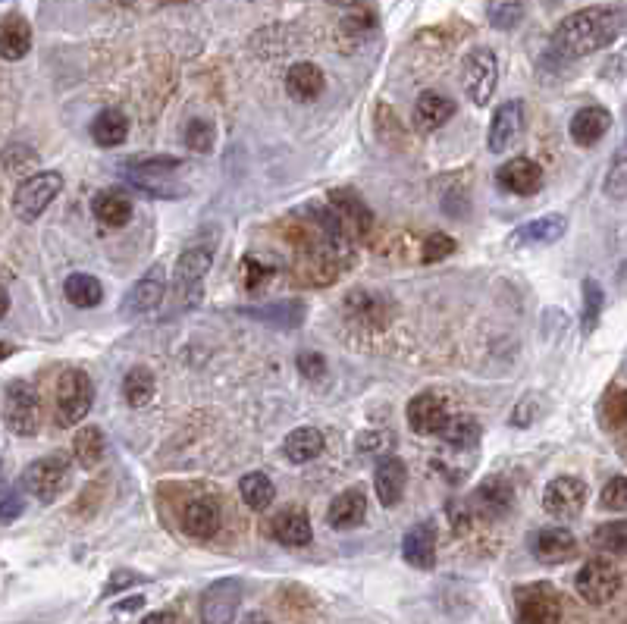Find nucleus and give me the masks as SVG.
<instances>
[{
	"label": "nucleus",
	"mask_w": 627,
	"mask_h": 624,
	"mask_svg": "<svg viewBox=\"0 0 627 624\" xmlns=\"http://www.w3.org/2000/svg\"><path fill=\"white\" fill-rule=\"evenodd\" d=\"M35 160H38V154L32 151V148H26V145H10L7 148V173L10 176H22V179H29V170L35 167Z\"/></svg>",
	"instance_id": "obj_46"
},
{
	"label": "nucleus",
	"mask_w": 627,
	"mask_h": 624,
	"mask_svg": "<svg viewBox=\"0 0 627 624\" xmlns=\"http://www.w3.org/2000/svg\"><path fill=\"white\" fill-rule=\"evenodd\" d=\"M374 487H377L380 505L396 508L402 502V496H405V487H408V468H405V461L396 458V455H383L380 465H377V474H374Z\"/></svg>",
	"instance_id": "obj_17"
},
{
	"label": "nucleus",
	"mask_w": 627,
	"mask_h": 624,
	"mask_svg": "<svg viewBox=\"0 0 627 624\" xmlns=\"http://www.w3.org/2000/svg\"><path fill=\"white\" fill-rule=\"evenodd\" d=\"M63 292H66V298H69V305H76V308H82V311L98 308V305H101V298H104L101 280H98V276H91V273H73V276H66Z\"/></svg>",
	"instance_id": "obj_30"
},
{
	"label": "nucleus",
	"mask_w": 627,
	"mask_h": 624,
	"mask_svg": "<svg viewBox=\"0 0 627 624\" xmlns=\"http://www.w3.org/2000/svg\"><path fill=\"white\" fill-rule=\"evenodd\" d=\"M518 624H559L562 621V596L552 584H524L515 590Z\"/></svg>",
	"instance_id": "obj_8"
},
{
	"label": "nucleus",
	"mask_w": 627,
	"mask_h": 624,
	"mask_svg": "<svg viewBox=\"0 0 627 624\" xmlns=\"http://www.w3.org/2000/svg\"><path fill=\"white\" fill-rule=\"evenodd\" d=\"M618 411H621V421L627 424V396H621V402H618Z\"/></svg>",
	"instance_id": "obj_57"
},
{
	"label": "nucleus",
	"mask_w": 627,
	"mask_h": 624,
	"mask_svg": "<svg viewBox=\"0 0 627 624\" xmlns=\"http://www.w3.org/2000/svg\"><path fill=\"white\" fill-rule=\"evenodd\" d=\"M602 508L609 512H624L627 508V477H612L606 487H602Z\"/></svg>",
	"instance_id": "obj_47"
},
{
	"label": "nucleus",
	"mask_w": 627,
	"mask_h": 624,
	"mask_svg": "<svg viewBox=\"0 0 627 624\" xmlns=\"http://www.w3.org/2000/svg\"><path fill=\"white\" fill-rule=\"evenodd\" d=\"M521 132H524V104L521 101H505L493 113L490 138H486V145H490L493 154H505L521 138Z\"/></svg>",
	"instance_id": "obj_14"
},
{
	"label": "nucleus",
	"mask_w": 627,
	"mask_h": 624,
	"mask_svg": "<svg viewBox=\"0 0 627 624\" xmlns=\"http://www.w3.org/2000/svg\"><path fill=\"white\" fill-rule=\"evenodd\" d=\"M138 581H142V577L132 574V571H116V574L110 577V584H107V593H116L120 587H129V584H138Z\"/></svg>",
	"instance_id": "obj_51"
},
{
	"label": "nucleus",
	"mask_w": 627,
	"mask_h": 624,
	"mask_svg": "<svg viewBox=\"0 0 627 624\" xmlns=\"http://www.w3.org/2000/svg\"><path fill=\"white\" fill-rule=\"evenodd\" d=\"M126 135H129V120H126V113L116 110V107L101 110L98 117H95V123H91V138H95L101 148L123 145Z\"/></svg>",
	"instance_id": "obj_29"
},
{
	"label": "nucleus",
	"mask_w": 627,
	"mask_h": 624,
	"mask_svg": "<svg viewBox=\"0 0 627 624\" xmlns=\"http://www.w3.org/2000/svg\"><path fill=\"white\" fill-rule=\"evenodd\" d=\"M609 129H612V113L606 107H584L571 117V138L580 148L599 145Z\"/></svg>",
	"instance_id": "obj_21"
},
{
	"label": "nucleus",
	"mask_w": 627,
	"mask_h": 624,
	"mask_svg": "<svg viewBox=\"0 0 627 624\" xmlns=\"http://www.w3.org/2000/svg\"><path fill=\"white\" fill-rule=\"evenodd\" d=\"M239 493H242L245 505L254 508V512H264V508H270V505H273V496H276L273 483H270V477H267L264 471H251V474H245V477L239 480Z\"/></svg>",
	"instance_id": "obj_36"
},
{
	"label": "nucleus",
	"mask_w": 627,
	"mask_h": 624,
	"mask_svg": "<svg viewBox=\"0 0 627 624\" xmlns=\"http://www.w3.org/2000/svg\"><path fill=\"white\" fill-rule=\"evenodd\" d=\"M69 483V458L54 452L48 458H38L22 474V487H26L41 505H51L60 499V493Z\"/></svg>",
	"instance_id": "obj_6"
},
{
	"label": "nucleus",
	"mask_w": 627,
	"mask_h": 624,
	"mask_svg": "<svg viewBox=\"0 0 627 624\" xmlns=\"http://www.w3.org/2000/svg\"><path fill=\"white\" fill-rule=\"evenodd\" d=\"M286 91H289V98H295L301 104L320 98V91H323V73H320V66H314V63H295V66H289V73H286Z\"/></svg>",
	"instance_id": "obj_28"
},
{
	"label": "nucleus",
	"mask_w": 627,
	"mask_h": 624,
	"mask_svg": "<svg viewBox=\"0 0 627 624\" xmlns=\"http://www.w3.org/2000/svg\"><path fill=\"white\" fill-rule=\"evenodd\" d=\"M590 543H593V549L606 552V556L627 559V521L599 524L593 534H590Z\"/></svg>",
	"instance_id": "obj_34"
},
{
	"label": "nucleus",
	"mask_w": 627,
	"mask_h": 624,
	"mask_svg": "<svg viewBox=\"0 0 627 624\" xmlns=\"http://www.w3.org/2000/svg\"><path fill=\"white\" fill-rule=\"evenodd\" d=\"M452 113H455V104L446 95H439V91H424L414 104V126L424 132H433L439 126H446L452 120Z\"/></svg>",
	"instance_id": "obj_26"
},
{
	"label": "nucleus",
	"mask_w": 627,
	"mask_h": 624,
	"mask_svg": "<svg viewBox=\"0 0 627 624\" xmlns=\"http://www.w3.org/2000/svg\"><path fill=\"white\" fill-rule=\"evenodd\" d=\"M19 496L13 487H4V524H13V518L19 515Z\"/></svg>",
	"instance_id": "obj_50"
},
{
	"label": "nucleus",
	"mask_w": 627,
	"mask_h": 624,
	"mask_svg": "<svg viewBox=\"0 0 627 624\" xmlns=\"http://www.w3.org/2000/svg\"><path fill=\"white\" fill-rule=\"evenodd\" d=\"M543 414V399L537 396V392H530V396H524L518 405H515V411H512V424L515 427H530L533 421H537Z\"/></svg>",
	"instance_id": "obj_48"
},
{
	"label": "nucleus",
	"mask_w": 627,
	"mask_h": 624,
	"mask_svg": "<svg viewBox=\"0 0 627 624\" xmlns=\"http://www.w3.org/2000/svg\"><path fill=\"white\" fill-rule=\"evenodd\" d=\"M157 392V383H154V374L148 367H132L123 380V396L132 408H145Z\"/></svg>",
	"instance_id": "obj_37"
},
{
	"label": "nucleus",
	"mask_w": 627,
	"mask_h": 624,
	"mask_svg": "<svg viewBox=\"0 0 627 624\" xmlns=\"http://www.w3.org/2000/svg\"><path fill=\"white\" fill-rule=\"evenodd\" d=\"M63 192V176L57 170L48 173H32L29 179H22L16 192H13V211L22 223H35L48 204Z\"/></svg>",
	"instance_id": "obj_4"
},
{
	"label": "nucleus",
	"mask_w": 627,
	"mask_h": 624,
	"mask_svg": "<svg viewBox=\"0 0 627 624\" xmlns=\"http://www.w3.org/2000/svg\"><path fill=\"white\" fill-rule=\"evenodd\" d=\"M449 421V408L446 402L436 396V392H421L408 402V427L421 436H439Z\"/></svg>",
	"instance_id": "obj_12"
},
{
	"label": "nucleus",
	"mask_w": 627,
	"mask_h": 624,
	"mask_svg": "<svg viewBox=\"0 0 627 624\" xmlns=\"http://www.w3.org/2000/svg\"><path fill=\"white\" fill-rule=\"evenodd\" d=\"M327 4H333V7H345V10H355V7H361V0H327Z\"/></svg>",
	"instance_id": "obj_56"
},
{
	"label": "nucleus",
	"mask_w": 627,
	"mask_h": 624,
	"mask_svg": "<svg viewBox=\"0 0 627 624\" xmlns=\"http://www.w3.org/2000/svg\"><path fill=\"white\" fill-rule=\"evenodd\" d=\"M270 534L276 543L283 546H308L314 530H311V518L305 508H286V512H280L273 518L270 524Z\"/></svg>",
	"instance_id": "obj_23"
},
{
	"label": "nucleus",
	"mask_w": 627,
	"mask_h": 624,
	"mask_svg": "<svg viewBox=\"0 0 627 624\" xmlns=\"http://www.w3.org/2000/svg\"><path fill=\"white\" fill-rule=\"evenodd\" d=\"M264 273H267V270H264V267H261L258 261H254V258H245V276H248V280H245V283H248V286H258Z\"/></svg>",
	"instance_id": "obj_52"
},
{
	"label": "nucleus",
	"mask_w": 627,
	"mask_h": 624,
	"mask_svg": "<svg viewBox=\"0 0 627 624\" xmlns=\"http://www.w3.org/2000/svg\"><path fill=\"white\" fill-rule=\"evenodd\" d=\"M574 587H577L580 599H587L590 606H606L609 599L621 590V574L606 559H590L584 568L577 571Z\"/></svg>",
	"instance_id": "obj_9"
},
{
	"label": "nucleus",
	"mask_w": 627,
	"mask_h": 624,
	"mask_svg": "<svg viewBox=\"0 0 627 624\" xmlns=\"http://www.w3.org/2000/svg\"><path fill=\"white\" fill-rule=\"evenodd\" d=\"M167 295V270L164 264H154L151 270L142 273V280H138L126 298V311L129 314H151L160 308V302H164Z\"/></svg>",
	"instance_id": "obj_15"
},
{
	"label": "nucleus",
	"mask_w": 627,
	"mask_h": 624,
	"mask_svg": "<svg viewBox=\"0 0 627 624\" xmlns=\"http://www.w3.org/2000/svg\"><path fill=\"white\" fill-rule=\"evenodd\" d=\"M138 624H176V615L173 612H151V615H145Z\"/></svg>",
	"instance_id": "obj_53"
},
{
	"label": "nucleus",
	"mask_w": 627,
	"mask_h": 624,
	"mask_svg": "<svg viewBox=\"0 0 627 624\" xmlns=\"http://www.w3.org/2000/svg\"><path fill=\"white\" fill-rule=\"evenodd\" d=\"M330 201H333V214L342 220V226H345V233L348 236H364L370 226H374V214H370V207L352 192V189H336L333 195H330Z\"/></svg>",
	"instance_id": "obj_18"
},
{
	"label": "nucleus",
	"mask_w": 627,
	"mask_h": 624,
	"mask_svg": "<svg viewBox=\"0 0 627 624\" xmlns=\"http://www.w3.org/2000/svg\"><path fill=\"white\" fill-rule=\"evenodd\" d=\"M185 148L195 154H207L214 148V126L207 120H192L185 126Z\"/></svg>",
	"instance_id": "obj_45"
},
{
	"label": "nucleus",
	"mask_w": 627,
	"mask_h": 624,
	"mask_svg": "<svg viewBox=\"0 0 627 624\" xmlns=\"http://www.w3.org/2000/svg\"><path fill=\"white\" fill-rule=\"evenodd\" d=\"M242 606V581L223 577L201 593V624H232Z\"/></svg>",
	"instance_id": "obj_11"
},
{
	"label": "nucleus",
	"mask_w": 627,
	"mask_h": 624,
	"mask_svg": "<svg viewBox=\"0 0 627 624\" xmlns=\"http://www.w3.org/2000/svg\"><path fill=\"white\" fill-rule=\"evenodd\" d=\"M364 515H367V496L361 490H345L330 502L327 521L336 530H352L364 521Z\"/></svg>",
	"instance_id": "obj_27"
},
{
	"label": "nucleus",
	"mask_w": 627,
	"mask_h": 624,
	"mask_svg": "<svg viewBox=\"0 0 627 624\" xmlns=\"http://www.w3.org/2000/svg\"><path fill=\"white\" fill-rule=\"evenodd\" d=\"M95 217L110 229H120L132 220V201L123 192L107 189L95 198Z\"/></svg>",
	"instance_id": "obj_33"
},
{
	"label": "nucleus",
	"mask_w": 627,
	"mask_h": 624,
	"mask_svg": "<svg viewBox=\"0 0 627 624\" xmlns=\"http://www.w3.org/2000/svg\"><path fill=\"white\" fill-rule=\"evenodd\" d=\"M624 29V13L618 7H587L577 10L568 19L559 22V29L552 32V54L562 60H580L590 57L621 35Z\"/></svg>",
	"instance_id": "obj_1"
},
{
	"label": "nucleus",
	"mask_w": 627,
	"mask_h": 624,
	"mask_svg": "<svg viewBox=\"0 0 627 624\" xmlns=\"http://www.w3.org/2000/svg\"><path fill=\"white\" fill-rule=\"evenodd\" d=\"M91 402H95V386L91 377L79 367H69L57 380V421L60 427H76L88 418Z\"/></svg>",
	"instance_id": "obj_3"
},
{
	"label": "nucleus",
	"mask_w": 627,
	"mask_h": 624,
	"mask_svg": "<svg viewBox=\"0 0 627 624\" xmlns=\"http://www.w3.org/2000/svg\"><path fill=\"white\" fill-rule=\"evenodd\" d=\"M295 364L308 380H320L323 374H327V361H323V355H317V352H301L295 358Z\"/></svg>",
	"instance_id": "obj_49"
},
{
	"label": "nucleus",
	"mask_w": 627,
	"mask_h": 624,
	"mask_svg": "<svg viewBox=\"0 0 627 624\" xmlns=\"http://www.w3.org/2000/svg\"><path fill=\"white\" fill-rule=\"evenodd\" d=\"M499 82V60L490 48H474L461 63V88L471 104L486 107L496 95Z\"/></svg>",
	"instance_id": "obj_5"
},
{
	"label": "nucleus",
	"mask_w": 627,
	"mask_h": 624,
	"mask_svg": "<svg viewBox=\"0 0 627 624\" xmlns=\"http://www.w3.org/2000/svg\"><path fill=\"white\" fill-rule=\"evenodd\" d=\"M602 302H606V295H602L599 283L587 276V280H584V314H580V330H584V336H590L599 327Z\"/></svg>",
	"instance_id": "obj_41"
},
{
	"label": "nucleus",
	"mask_w": 627,
	"mask_h": 624,
	"mask_svg": "<svg viewBox=\"0 0 627 624\" xmlns=\"http://www.w3.org/2000/svg\"><path fill=\"white\" fill-rule=\"evenodd\" d=\"M73 455H76V461H79L85 471L98 468L101 461H104V455H107V436H104V430L101 427H82L76 433V439H73Z\"/></svg>",
	"instance_id": "obj_31"
},
{
	"label": "nucleus",
	"mask_w": 627,
	"mask_h": 624,
	"mask_svg": "<svg viewBox=\"0 0 627 624\" xmlns=\"http://www.w3.org/2000/svg\"><path fill=\"white\" fill-rule=\"evenodd\" d=\"M606 195L612 201H624L627 198V145L612 160V170L606 176Z\"/></svg>",
	"instance_id": "obj_44"
},
{
	"label": "nucleus",
	"mask_w": 627,
	"mask_h": 624,
	"mask_svg": "<svg viewBox=\"0 0 627 624\" xmlns=\"http://www.w3.org/2000/svg\"><path fill=\"white\" fill-rule=\"evenodd\" d=\"M618 289H621V292L627 295V261H624V264L618 267Z\"/></svg>",
	"instance_id": "obj_55"
},
{
	"label": "nucleus",
	"mask_w": 627,
	"mask_h": 624,
	"mask_svg": "<svg viewBox=\"0 0 627 624\" xmlns=\"http://www.w3.org/2000/svg\"><path fill=\"white\" fill-rule=\"evenodd\" d=\"M29 51H32V26L26 22V16L7 13L4 22H0V54H4V60H22Z\"/></svg>",
	"instance_id": "obj_25"
},
{
	"label": "nucleus",
	"mask_w": 627,
	"mask_h": 624,
	"mask_svg": "<svg viewBox=\"0 0 627 624\" xmlns=\"http://www.w3.org/2000/svg\"><path fill=\"white\" fill-rule=\"evenodd\" d=\"M533 552L543 565H565L577 556V540L565 527H543L533 540Z\"/></svg>",
	"instance_id": "obj_19"
},
{
	"label": "nucleus",
	"mask_w": 627,
	"mask_h": 624,
	"mask_svg": "<svg viewBox=\"0 0 627 624\" xmlns=\"http://www.w3.org/2000/svg\"><path fill=\"white\" fill-rule=\"evenodd\" d=\"M439 439L452 449H471L480 439V424L471 418V414H449V421H446L443 433H439Z\"/></svg>",
	"instance_id": "obj_35"
},
{
	"label": "nucleus",
	"mask_w": 627,
	"mask_h": 624,
	"mask_svg": "<svg viewBox=\"0 0 627 624\" xmlns=\"http://www.w3.org/2000/svg\"><path fill=\"white\" fill-rule=\"evenodd\" d=\"M160 4H185V0H160Z\"/></svg>",
	"instance_id": "obj_58"
},
{
	"label": "nucleus",
	"mask_w": 627,
	"mask_h": 624,
	"mask_svg": "<svg viewBox=\"0 0 627 624\" xmlns=\"http://www.w3.org/2000/svg\"><path fill=\"white\" fill-rule=\"evenodd\" d=\"M587 505V483L580 477H571V474H562L549 480V487L543 490V508L559 521H571L584 512Z\"/></svg>",
	"instance_id": "obj_10"
},
{
	"label": "nucleus",
	"mask_w": 627,
	"mask_h": 624,
	"mask_svg": "<svg viewBox=\"0 0 627 624\" xmlns=\"http://www.w3.org/2000/svg\"><path fill=\"white\" fill-rule=\"evenodd\" d=\"M129 182L138 192H145L151 198H182V195H189V189L179 186L173 176H135Z\"/></svg>",
	"instance_id": "obj_40"
},
{
	"label": "nucleus",
	"mask_w": 627,
	"mask_h": 624,
	"mask_svg": "<svg viewBox=\"0 0 627 624\" xmlns=\"http://www.w3.org/2000/svg\"><path fill=\"white\" fill-rule=\"evenodd\" d=\"M568 229V220L562 214H546V217H537V220H527L524 226H518L512 233V245H552L565 236Z\"/></svg>",
	"instance_id": "obj_24"
},
{
	"label": "nucleus",
	"mask_w": 627,
	"mask_h": 624,
	"mask_svg": "<svg viewBox=\"0 0 627 624\" xmlns=\"http://www.w3.org/2000/svg\"><path fill=\"white\" fill-rule=\"evenodd\" d=\"M4 418L7 427L16 436H35L41 427V405H38V392L26 380H13L7 383L4 392Z\"/></svg>",
	"instance_id": "obj_7"
},
{
	"label": "nucleus",
	"mask_w": 627,
	"mask_h": 624,
	"mask_svg": "<svg viewBox=\"0 0 627 624\" xmlns=\"http://www.w3.org/2000/svg\"><path fill=\"white\" fill-rule=\"evenodd\" d=\"M182 530L195 540H211L220 530V505L214 496H195L182 508Z\"/></svg>",
	"instance_id": "obj_16"
},
{
	"label": "nucleus",
	"mask_w": 627,
	"mask_h": 624,
	"mask_svg": "<svg viewBox=\"0 0 627 624\" xmlns=\"http://www.w3.org/2000/svg\"><path fill=\"white\" fill-rule=\"evenodd\" d=\"M251 317H258V320H267L273 323V327H295V323H301V317H305V308H301V302H276V305H264V308H251L245 311Z\"/></svg>",
	"instance_id": "obj_39"
},
{
	"label": "nucleus",
	"mask_w": 627,
	"mask_h": 624,
	"mask_svg": "<svg viewBox=\"0 0 627 624\" xmlns=\"http://www.w3.org/2000/svg\"><path fill=\"white\" fill-rule=\"evenodd\" d=\"M242 624H270V618L261 615V612H248V615L242 618Z\"/></svg>",
	"instance_id": "obj_54"
},
{
	"label": "nucleus",
	"mask_w": 627,
	"mask_h": 624,
	"mask_svg": "<svg viewBox=\"0 0 627 624\" xmlns=\"http://www.w3.org/2000/svg\"><path fill=\"white\" fill-rule=\"evenodd\" d=\"M211 264H214V251L207 245H189L179 254L173 270V295L179 311H192L201 302L204 276L211 273Z\"/></svg>",
	"instance_id": "obj_2"
},
{
	"label": "nucleus",
	"mask_w": 627,
	"mask_h": 624,
	"mask_svg": "<svg viewBox=\"0 0 627 624\" xmlns=\"http://www.w3.org/2000/svg\"><path fill=\"white\" fill-rule=\"evenodd\" d=\"M496 179L505 192L527 198V195H537L543 189V167L530 157H512L508 164H502Z\"/></svg>",
	"instance_id": "obj_13"
},
{
	"label": "nucleus",
	"mask_w": 627,
	"mask_h": 624,
	"mask_svg": "<svg viewBox=\"0 0 627 624\" xmlns=\"http://www.w3.org/2000/svg\"><path fill=\"white\" fill-rule=\"evenodd\" d=\"M283 452L295 465H305V461H314L323 452V433L317 427H298L286 436Z\"/></svg>",
	"instance_id": "obj_32"
},
{
	"label": "nucleus",
	"mask_w": 627,
	"mask_h": 624,
	"mask_svg": "<svg viewBox=\"0 0 627 624\" xmlns=\"http://www.w3.org/2000/svg\"><path fill=\"white\" fill-rule=\"evenodd\" d=\"M458 251V242L449 236V233H430L424 239V248H421V261L424 264H439V261H446L449 254Z\"/></svg>",
	"instance_id": "obj_43"
},
{
	"label": "nucleus",
	"mask_w": 627,
	"mask_h": 624,
	"mask_svg": "<svg viewBox=\"0 0 627 624\" xmlns=\"http://www.w3.org/2000/svg\"><path fill=\"white\" fill-rule=\"evenodd\" d=\"M474 502L486 518H505L515 505V487L505 477H486L474 493Z\"/></svg>",
	"instance_id": "obj_22"
},
{
	"label": "nucleus",
	"mask_w": 627,
	"mask_h": 624,
	"mask_svg": "<svg viewBox=\"0 0 627 624\" xmlns=\"http://www.w3.org/2000/svg\"><path fill=\"white\" fill-rule=\"evenodd\" d=\"M402 556L411 568L430 571L436 565V527L433 521L414 524L402 540Z\"/></svg>",
	"instance_id": "obj_20"
},
{
	"label": "nucleus",
	"mask_w": 627,
	"mask_h": 624,
	"mask_svg": "<svg viewBox=\"0 0 627 624\" xmlns=\"http://www.w3.org/2000/svg\"><path fill=\"white\" fill-rule=\"evenodd\" d=\"M182 167V160L176 157H138L132 164H126V176H173Z\"/></svg>",
	"instance_id": "obj_42"
},
{
	"label": "nucleus",
	"mask_w": 627,
	"mask_h": 624,
	"mask_svg": "<svg viewBox=\"0 0 627 624\" xmlns=\"http://www.w3.org/2000/svg\"><path fill=\"white\" fill-rule=\"evenodd\" d=\"M524 16H527L524 0H490V7H486V19H490V26L502 29V32L518 29Z\"/></svg>",
	"instance_id": "obj_38"
}]
</instances>
